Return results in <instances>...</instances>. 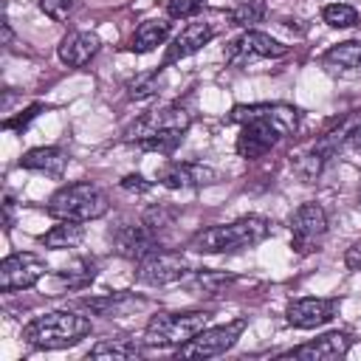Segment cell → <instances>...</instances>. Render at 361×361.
Here are the masks:
<instances>
[{"label":"cell","mask_w":361,"mask_h":361,"mask_svg":"<svg viewBox=\"0 0 361 361\" xmlns=\"http://www.w3.org/2000/svg\"><path fill=\"white\" fill-rule=\"evenodd\" d=\"M209 310H180V313H158L144 327V347H180L195 338L209 324Z\"/></svg>","instance_id":"6"},{"label":"cell","mask_w":361,"mask_h":361,"mask_svg":"<svg viewBox=\"0 0 361 361\" xmlns=\"http://www.w3.org/2000/svg\"><path fill=\"white\" fill-rule=\"evenodd\" d=\"M96 276V265L90 259H76L71 268H62L56 271V288H68V290H79V288H87Z\"/></svg>","instance_id":"26"},{"label":"cell","mask_w":361,"mask_h":361,"mask_svg":"<svg viewBox=\"0 0 361 361\" xmlns=\"http://www.w3.org/2000/svg\"><path fill=\"white\" fill-rule=\"evenodd\" d=\"M262 17H265V3H262V0H240V3L228 11L231 25H240V28H251V25L259 23Z\"/></svg>","instance_id":"28"},{"label":"cell","mask_w":361,"mask_h":361,"mask_svg":"<svg viewBox=\"0 0 361 361\" xmlns=\"http://www.w3.org/2000/svg\"><path fill=\"white\" fill-rule=\"evenodd\" d=\"M144 347L130 338H104L96 347H90L87 358H138Z\"/></svg>","instance_id":"27"},{"label":"cell","mask_w":361,"mask_h":361,"mask_svg":"<svg viewBox=\"0 0 361 361\" xmlns=\"http://www.w3.org/2000/svg\"><path fill=\"white\" fill-rule=\"evenodd\" d=\"M206 8V0H164V11L175 20H186V17H197Z\"/></svg>","instance_id":"31"},{"label":"cell","mask_w":361,"mask_h":361,"mask_svg":"<svg viewBox=\"0 0 361 361\" xmlns=\"http://www.w3.org/2000/svg\"><path fill=\"white\" fill-rule=\"evenodd\" d=\"M158 87H161V71H147V73H138V76L127 85V96L141 102V99L155 96Z\"/></svg>","instance_id":"30"},{"label":"cell","mask_w":361,"mask_h":361,"mask_svg":"<svg viewBox=\"0 0 361 361\" xmlns=\"http://www.w3.org/2000/svg\"><path fill=\"white\" fill-rule=\"evenodd\" d=\"M322 65L327 71H341V73H361V42L350 39V42H338L333 45L324 56Z\"/></svg>","instance_id":"23"},{"label":"cell","mask_w":361,"mask_h":361,"mask_svg":"<svg viewBox=\"0 0 361 361\" xmlns=\"http://www.w3.org/2000/svg\"><path fill=\"white\" fill-rule=\"evenodd\" d=\"M39 110H42V104H31V107H28L25 113H20L17 118H6V127H8V130H23V127H28L31 118L39 116Z\"/></svg>","instance_id":"34"},{"label":"cell","mask_w":361,"mask_h":361,"mask_svg":"<svg viewBox=\"0 0 361 361\" xmlns=\"http://www.w3.org/2000/svg\"><path fill=\"white\" fill-rule=\"evenodd\" d=\"M189 124H192V116L180 104H161L155 110H147L135 121H130L124 130V141L147 152L169 155L183 141Z\"/></svg>","instance_id":"2"},{"label":"cell","mask_w":361,"mask_h":361,"mask_svg":"<svg viewBox=\"0 0 361 361\" xmlns=\"http://www.w3.org/2000/svg\"><path fill=\"white\" fill-rule=\"evenodd\" d=\"M231 282H234V276L226 274V271H195L192 276H183L186 290L195 293V296H217Z\"/></svg>","instance_id":"24"},{"label":"cell","mask_w":361,"mask_h":361,"mask_svg":"<svg viewBox=\"0 0 361 361\" xmlns=\"http://www.w3.org/2000/svg\"><path fill=\"white\" fill-rule=\"evenodd\" d=\"M45 271H48L45 259L37 257V254H31V251L8 254L0 262V290L3 293H14V290L34 288L45 276Z\"/></svg>","instance_id":"11"},{"label":"cell","mask_w":361,"mask_h":361,"mask_svg":"<svg viewBox=\"0 0 361 361\" xmlns=\"http://www.w3.org/2000/svg\"><path fill=\"white\" fill-rule=\"evenodd\" d=\"M231 121L240 124L237 135V155L245 161L262 158L271 152L285 135L296 133L299 127V110L293 104L282 102H262V104H237L231 110Z\"/></svg>","instance_id":"1"},{"label":"cell","mask_w":361,"mask_h":361,"mask_svg":"<svg viewBox=\"0 0 361 361\" xmlns=\"http://www.w3.org/2000/svg\"><path fill=\"white\" fill-rule=\"evenodd\" d=\"M214 34H217V28H214L212 23H206V20H195V23H189V25H183L180 34L172 39L164 65H172V62H178V59L192 56L195 51H200L203 45H209V42L214 39Z\"/></svg>","instance_id":"17"},{"label":"cell","mask_w":361,"mask_h":361,"mask_svg":"<svg viewBox=\"0 0 361 361\" xmlns=\"http://www.w3.org/2000/svg\"><path fill=\"white\" fill-rule=\"evenodd\" d=\"M110 243H113V251L124 259H144L152 248H158V237L149 231V226L144 220H118L113 228H110Z\"/></svg>","instance_id":"12"},{"label":"cell","mask_w":361,"mask_h":361,"mask_svg":"<svg viewBox=\"0 0 361 361\" xmlns=\"http://www.w3.org/2000/svg\"><path fill=\"white\" fill-rule=\"evenodd\" d=\"M285 54H288V45L276 42L271 34L251 31V28L226 45V62L231 68H243V65H251L257 59H276Z\"/></svg>","instance_id":"10"},{"label":"cell","mask_w":361,"mask_h":361,"mask_svg":"<svg viewBox=\"0 0 361 361\" xmlns=\"http://www.w3.org/2000/svg\"><path fill=\"white\" fill-rule=\"evenodd\" d=\"M189 274V262L183 259L180 251H166V248H152L144 259H138L135 268V279L141 285H172V282H183V276Z\"/></svg>","instance_id":"8"},{"label":"cell","mask_w":361,"mask_h":361,"mask_svg":"<svg viewBox=\"0 0 361 361\" xmlns=\"http://www.w3.org/2000/svg\"><path fill=\"white\" fill-rule=\"evenodd\" d=\"M99 48H102V39L93 31H71V34L62 37L56 51H59V59L65 65L82 68V65H87L99 54Z\"/></svg>","instance_id":"19"},{"label":"cell","mask_w":361,"mask_h":361,"mask_svg":"<svg viewBox=\"0 0 361 361\" xmlns=\"http://www.w3.org/2000/svg\"><path fill=\"white\" fill-rule=\"evenodd\" d=\"M344 262H347V268H353V271H361V240H358V243H353V245L347 248V254H344Z\"/></svg>","instance_id":"36"},{"label":"cell","mask_w":361,"mask_h":361,"mask_svg":"<svg viewBox=\"0 0 361 361\" xmlns=\"http://www.w3.org/2000/svg\"><path fill=\"white\" fill-rule=\"evenodd\" d=\"M288 158H290L293 175H296L299 180H305V183H313L336 155L324 147L322 138H313V141H307V144H299Z\"/></svg>","instance_id":"16"},{"label":"cell","mask_w":361,"mask_h":361,"mask_svg":"<svg viewBox=\"0 0 361 361\" xmlns=\"http://www.w3.org/2000/svg\"><path fill=\"white\" fill-rule=\"evenodd\" d=\"M217 180V172L206 164L195 161H169L158 169V183L166 189H192V186H209Z\"/></svg>","instance_id":"14"},{"label":"cell","mask_w":361,"mask_h":361,"mask_svg":"<svg viewBox=\"0 0 361 361\" xmlns=\"http://www.w3.org/2000/svg\"><path fill=\"white\" fill-rule=\"evenodd\" d=\"M327 234V214L319 203H302L290 214V248L296 254H313L319 251L322 240Z\"/></svg>","instance_id":"9"},{"label":"cell","mask_w":361,"mask_h":361,"mask_svg":"<svg viewBox=\"0 0 361 361\" xmlns=\"http://www.w3.org/2000/svg\"><path fill=\"white\" fill-rule=\"evenodd\" d=\"M268 234H271V223L259 214H248L226 226H206L195 231V237L189 240V248L197 254H231V251L259 245Z\"/></svg>","instance_id":"3"},{"label":"cell","mask_w":361,"mask_h":361,"mask_svg":"<svg viewBox=\"0 0 361 361\" xmlns=\"http://www.w3.org/2000/svg\"><path fill=\"white\" fill-rule=\"evenodd\" d=\"M245 324H248V319L240 316V319L217 324V327H203L195 338L180 344L175 355L178 358H214V355H223L226 350H231L237 344V338L243 336Z\"/></svg>","instance_id":"7"},{"label":"cell","mask_w":361,"mask_h":361,"mask_svg":"<svg viewBox=\"0 0 361 361\" xmlns=\"http://www.w3.org/2000/svg\"><path fill=\"white\" fill-rule=\"evenodd\" d=\"M319 138L324 141V147H327L333 155H338V152H344V149H361V110L344 113V116H341L333 127H327Z\"/></svg>","instance_id":"18"},{"label":"cell","mask_w":361,"mask_h":361,"mask_svg":"<svg viewBox=\"0 0 361 361\" xmlns=\"http://www.w3.org/2000/svg\"><path fill=\"white\" fill-rule=\"evenodd\" d=\"M121 186H124L127 192H138V195H141V192H149V189H152V183H149V180H144L141 175H127V178L121 180Z\"/></svg>","instance_id":"35"},{"label":"cell","mask_w":361,"mask_h":361,"mask_svg":"<svg viewBox=\"0 0 361 361\" xmlns=\"http://www.w3.org/2000/svg\"><path fill=\"white\" fill-rule=\"evenodd\" d=\"M336 313H338V299H316V296L293 299L285 310L288 324L296 330H316V327L333 322Z\"/></svg>","instance_id":"13"},{"label":"cell","mask_w":361,"mask_h":361,"mask_svg":"<svg viewBox=\"0 0 361 361\" xmlns=\"http://www.w3.org/2000/svg\"><path fill=\"white\" fill-rule=\"evenodd\" d=\"M82 305H85L87 310L99 313V316L113 319V316H127L130 310L141 307L144 299H141V296H133V293H127V290H121V293H107V296H99V299H82Z\"/></svg>","instance_id":"22"},{"label":"cell","mask_w":361,"mask_h":361,"mask_svg":"<svg viewBox=\"0 0 361 361\" xmlns=\"http://www.w3.org/2000/svg\"><path fill=\"white\" fill-rule=\"evenodd\" d=\"M358 197H361V192H358Z\"/></svg>","instance_id":"37"},{"label":"cell","mask_w":361,"mask_h":361,"mask_svg":"<svg viewBox=\"0 0 361 361\" xmlns=\"http://www.w3.org/2000/svg\"><path fill=\"white\" fill-rule=\"evenodd\" d=\"M39 8H42L51 20L62 23V20H68V14H71V8H73V0H39Z\"/></svg>","instance_id":"33"},{"label":"cell","mask_w":361,"mask_h":361,"mask_svg":"<svg viewBox=\"0 0 361 361\" xmlns=\"http://www.w3.org/2000/svg\"><path fill=\"white\" fill-rule=\"evenodd\" d=\"M20 166L31 169V172H45V175L59 178L68 166V155L59 147H34L20 158Z\"/></svg>","instance_id":"20"},{"label":"cell","mask_w":361,"mask_h":361,"mask_svg":"<svg viewBox=\"0 0 361 361\" xmlns=\"http://www.w3.org/2000/svg\"><path fill=\"white\" fill-rule=\"evenodd\" d=\"M353 347V338L350 333H341V330H333V333H324L313 341H305L288 353H282V358H302V361H336V358H344L347 350Z\"/></svg>","instance_id":"15"},{"label":"cell","mask_w":361,"mask_h":361,"mask_svg":"<svg viewBox=\"0 0 361 361\" xmlns=\"http://www.w3.org/2000/svg\"><path fill=\"white\" fill-rule=\"evenodd\" d=\"M82 240H85V228L76 220H59L51 231H45L39 237V243L45 248H76Z\"/></svg>","instance_id":"25"},{"label":"cell","mask_w":361,"mask_h":361,"mask_svg":"<svg viewBox=\"0 0 361 361\" xmlns=\"http://www.w3.org/2000/svg\"><path fill=\"white\" fill-rule=\"evenodd\" d=\"M147 226H149V231L158 237L164 228H169L172 226V220H175V214L169 212V209H164V206H149L147 212H144V217H141Z\"/></svg>","instance_id":"32"},{"label":"cell","mask_w":361,"mask_h":361,"mask_svg":"<svg viewBox=\"0 0 361 361\" xmlns=\"http://www.w3.org/2000/svg\"><path fill=\"white\" fill-rule=\"evenodd\" d=\"M93 330L90 319L73 310H51L42 316H34L23 327V338L34 350H62L79 344Z\"/></svg>","instance_id":"4"},{"label":"cell","mask_w":361,"mask_h":361,"mask_svg":"<svg viewBox=\"0 0 361 361\" xmlns=\"http://www.w3.org/2000/svg\"><path fill=\"white\" fill-rule=\"evenodd\" d=\"M166 37H169V23L166 20H144L133 31V37L127 42V51H133V54H149L158 45H164Z\"/></svg>","instance_id":"21"},{"label":"cell","mask_w":361,"mask_h":361,"mask_svg":"<svg viewBox=\"0 0 361 361\" xmlns=\"http://www.w3.org/2000/svg\"><path fill=\"white\" fill-rule=\"evenodd\" d=\"M107 209H110L107 195L90 180L68 183V186L56 189L48 200V214L54 220L87 223V220H99L102 214H107Z\"/></svg>","instance_id":"5"},{"label":"cell","mask_w":361,"mask_h":361,"mask_svg":"<svg viewBox=\"0 0 361 361\" xmlns=\"http://www.w3.org/2000/svg\"><path fill=\"white\" fill-rule=\"evenodd\" d=\"M322 20L330 28H353L358 23V11L347 3H330V6L322 8Z\"/></svg>","instance_id":"29"}]
</instances>
